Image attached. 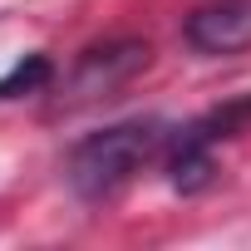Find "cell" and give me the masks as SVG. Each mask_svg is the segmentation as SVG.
Returning <instances> with one entry per match:
<instances>
[{"label": "cell", "mask_w": 251, "mask_h": 251, "mask_svg": "<svg viewBox=\"0 0 251 251\" xmlns=\"http://www.w3.org/2000/svg\"><path fill=\"white\" fill-rule=\"evenodd\" d=\"M45 79H50V59H45V54H30L25 64H15L5 79H0V99H20V94H35Z\"/></svg>", "instance_id": "277c9868"}, {"label": "cell", "mask_w": 251, "mask_h": 251, "mask_svg": "<svg viewBox=\"0 0 251 251\" xmlns=\"http://www.w3.org/2000/svg\"><path fill=\"white\" fill-rule=\"evenodd\" d=\"M197 54H241L251 50V0H202L182 25Z\"/></svg>", "instance_id": "7a4b0ae2"}, {"label": "cell", "mask_w": 251, "mask_h": 251, "mask_svg": "<svg viewBox=\"0 0 251 251\" xmlns=\"http://www.w3.org/2000/svg\"><path fill=\"white\" fill-rule=\"evenodd\" d=\"M168 143V128L158 118H128V123H113L103 133H89L74 153H69V187L89 202L118 192L128 177H138Z\"/></svg>", "instance_id": "6da1fadb"}, {"label": "cell", "mask_w": 251, "mask_h": 251, "mask_svg": "<svg viewBox=\"0 0 251 251\" xmlns=\"http://www.w3.org/2000/svg\"><path fill=\"white\" fill-rule=\"evenodd\" d=\"M148 64V45H113V50H89L84 64H79V84L89 94H103L108 84L128 79L133 69Z\"/></svg>", "instance_id": "3957f363"}]
</instances>
